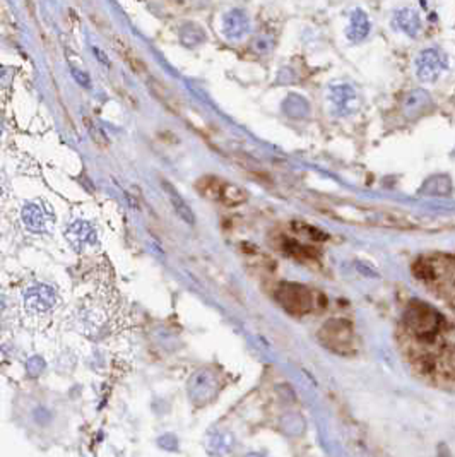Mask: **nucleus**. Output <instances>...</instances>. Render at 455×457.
Masks as SVG:
<instances>
[{
	"mask_svg": "<svg viewBox=\"0 0 455 457\" xmlns=\"http://www.w3.org/2000/svg\"><path fill=\"white\" fill-rule=\"evenodd\" d=\"M13 312V318L29 330H45L53 324L62 309V297L52 285L29 279L11 293H4V312Z\"/></svg>",
	"mask_w": 455,
	"mask_h": 457,
	"instance_id": "obj_1",
	"label": "nucleus"
},
{
	"mask_svg": "<svg viewBox=\"0 0 455 457\" xmlns=\"http://www.w3.org/2000/svg\"><path fill=\"white\" fill-rule=\"evenodd\" d=\"M404 322L411 336H414L419 342H428V345H433L442 336L445 326L443 315L423 302L411 303L404 315Z\"/></svg>",
	"mask_w": 455,
	"mask_h": 457,
	"instance_id": "obj_2",
	"label": "nucleus"
},
{
	"mask_svg": "<svg viewBox=\"0 0 455 457\" xmlns=\"http://www.w3.org/2000/svg\"><path fill=\"white\" fill-rule=\"evenodd\" d=\"M320 341L325 348L337 354H352L356 352L355 329L343 318H334L322 327Z\"/></svg>",
	"mask_w": 455,
	"mask_h": 457,
	"instance_id": "obj_3",
	"label": "nucleus"
},
{
	"mask_svg": "<svg viewBox=\"0 0 455 457\" xmlns=\"http://www.w3.org/2000/svg\"><path fill=\"white\" fill-rule=\"evenodd\" d=\"M110 317H112V312H110L107 300H101V298L96 297L88 298V300L81 303V307L77 309L76 321L86 336H98L108 326Z\"/></svg>",
	"mask_w": 455,
	"mask_h": 457,
	"instance_id": "obj_4",
	"label": "nucleus"
},
{
	"mask_svg": "<svg viewBox=\"0 0 455 457\" xmlns=\"http://www.w3.org/2000/svg\"><path fill=\"white\" fill-rule=\"evenodd\" d=\"M199 192L207 199L218 200L226 206H238L246 200V194L240 187L233 184H228L218 176H202L197 184Z\"/></svg>",
	"mask_w": 455,
	"mask_h": 457,
	"instance_id": "obj_5",
	"label": "nucleus"
},
{
	"mask_svg": "<svg viewBox=\"0 0 455 457\" xmlns=\"http://www.w3.org/2000/svg\"><path fill=\"white\" fill-rule=\"evenodd\" d=\"M22 224L27 231L34 235H46L55 224V212L43 200H29L21 210Z\"/></svg>",
	"mask_w": 455,
	"mask_h": 457,
	"instance_id": "obj_6",
	"label": "nucleus"
},
{
	"mask_svg": "<svg viewBox=\"0 0 455 457\" xmlns=\"http://www.w3.org/2000/svg\"><path fill=\"white\" fill-rule=\"evenodd\" d=\"M447 69H449V60L437 49L423 50L416 58V74L425 82H437Z\"/></svg>",
	"mask_w": 455,
	"mask_h": 457,
	"instance_id": "obj_7",
	"label": "nucleus"
},
{
	"mask_svg": "<svg viewBox=\"0 0 455 457\" xmlns=\"http://www.w3.org/2000/svg\"><path fill=\"white\" fill-rule=\"evenodd\" d=\"M65 240H67L70 247H72L77 254H84V252L98 248L96 228L89 221H84V219L72 221L65 228Z\"/></svg>",
	"mask_w": 455,
	"mask_h": 457,
	"instance_id": "obj_8",
	"label": "nucleus"
},
{
	"mask_svg": "<svg viewBox=\"0 0 455 457\" xmlns=\"http://www.w3.org/2000/svg\"><path fill=\"white\" fill-rule=\"evenodd\" d=\"M219 391L218 375L211 370H201L188 382V396L195 404H207Z\"/></svg>",
	"mask_w": 455,
	"mask_h": 457,
	"instance_id": "obj_9",
	"label": "nucleus"
},
{
	"mask_svg": "<svg viewBox=\"0 0 455 457\" xmlns=\"http://www.w3.org/2000/svg\"><path fill=\"white\" fill-rule=\"evenodd\" d=\"M277 300L291 314H307L313 307L312 293L298 285H282L277 290Z\"/></svg>",
	"mask_w": 455,
	"mask_h": 457,
	"instance_id": "obj_10",
	"label": "nucleus"
},
{
	"mask_svg": "<svg viewBox=\"0 0 455 457\" xmlns=\"http://www.w3.org/2000/svg\"><path fill=\"white\" fill-rule=\"evenodd\" d=\"M329 101L334 106V112L341 117L352 115L358 112L360 100L358 93L355 91V88L349 84H334L329 88L327 93Z\"/></svg>",
	"mask_w": 455,
	"mask_h": 457,
	"instance_id": "obj_11",
	"label": "nucleus"
},
{
	"mask_svg": "<svg viewBox=\"0 0 455 457\" xmlns=\"http://www.w3.org/2000/svg\"><path fill=\"white\" fill-rule=\"evenodd\" d=\"M250 31V19L245 11L233 9L223 18V33L228 39H242Z\"/></svg>",
	"mask_w": 455,
	"mask_h": 457,
	"instance_id": "obj_12",
	"label": "nucleus"
},
{
	"mask_svg": "<svg viewBox=\"0 0 455 457\" xmlns=\"http://www.w3.org/2000/svg\"><path fill=\"white\" fill-rule=\"evenodd\" d=\"M431 108H433V101H431L430 94L423 91V89H414L404 100V112L409 118L426 115V113L431 112Z\"/></svg>",
	"mask_w": 455,
	"mask_h": 457,
	"instance_id": "obj_13",
	"label": "nucleus"
},
{
	"mask_svg": "<svg viewBox=\"0 0 455 457\" xmlns=\"http://www.w3.org/2000/svg\"><path fill=\"white\" fill-rule=\"evenodd\" d=\"M394 26L409 38H416L421 31V18L411 7H404L394 14Z\"/></svg>",
	"mask_w": 455,
	"mask_h": 457,
	"instance_id": "obj_14",
	"label": "nucleus"
},
{
	"mask_svg": "<svg viewBox=\"0 0 455 457\" xmlns=\"http://www.w3.org/2000/svg\"><path fill=\"white\" fill-rule=\"evenodd\" d=\"M370 27L371 25L368 15L364 14L362 9H356L352 11L351 18H349L346 34L351 41H363V39L368 37V33H370Z\"/></svg>",
	"mask_w": 455,
	"mask_h": 457,
	"instance_id": "obj_15",
	"label": "nucleus"
},
{
	"mask_svg": "<svg viewBox=\"0 0 455 457\" xmlns=\"http://www.w3.org/2000/svg\"><path fill=\"white\" fill-rule=\"evenodd\" d=\"M161 185H163L164 192H166L168 199H170L171 206H173V210L176 211V214H178L180 218H182L185 223L194 224V221H195L194 212H192L190 207H188V204L185 202V199H183V197L178 194V191H176V188L170 182H168V180H163V182H161Z\"/></svg>",
	"mask_w": 455,
	"mask_h": 457,
	"instance_id": "obj_16",
	"label": "nucleus"
},
{
	"mask_svg": "<svg viewBox=\"0 0 455 457\" xmlns=\"http://www.w3.org/2000/svg\"><path fill=\"white\" fill-rule=\"evenodd\" d=\"M113 43H115V49L119 50L120 57L127 60V64L131 65V69L134 70V72H137V74L146 72V65H144V62L140 60L139 55H137L134 50H132L127 43H125V39L115 37V41Z\"/></svg>",
	"mask_w": 455,
	"mask_h": 457,
	"instance_id": "obj_17",
	"label": "nucleus"
},
{
	"mask_svg": "<svg viewBox=\"0 0 455 457\" xmlns=\"http://www.w3.org/2000/svg\"><path fill=\"white\" fill-rule=\"evenodd\" d=\"M149 89H151L152 94H154V96L158 98L161 103L166 106L168 110H171V112H175V113L178 112V110H176L178 108V103H176L175 94L171 93L166 86L161 84L158 79H154V77L149 79Z\"/></svg>",
	"mask_w": 455,
	"mask_h": 457,
	"instance_id": "obj_18",
	"label": "nucleus"
},
{
	"mask_svg": "<svg viewBox=\"0 0 455 457\" xmlns=\"http://www.w3.org/2000/svg\"><path fill=\"white\" fill-rule=\"evenodd\" d=\"M180 38L185 46H197L206 41V33L197 25H185L180 31Z\"/></svg>",
	"mask_w": 455,
	"mask_h": 457,
	"instance_id": "obj_19",
	"label": "nucleus"
},
{
	"mask_svg": "<svg viewBox=\"0 0 455 457\" xmlns=\"http://www.w3.org/2000/svg\"><path fill=\"white\" fill-rule=\"evenodd\" d=\"M86 127H88V131H89V134H91V137H93V141H94V144H96L98 148H101V149H107L108 148L107 136H105V132L101 131V129L98 127L96 124H93L91 120H86Z\"/></svg>",
	"mask_w": 455,
	"mask_h": 457,
	"instance_id": "obj_20",
	"label": "nucleus"
},
{
	"mask_svg": "<svg viewBox=\"0 0 455 457\" xmlns=\"http://www.w3.org/2000/svg\"><path fill=\"white\" fill-rule=\"evenodd\" d=\"M295 228H296V230H300L301 233H305V235L310 236V238H313V240H325V238H327V235L322 233L320 230L308 226V224H305V223H295Z\"/></svg>",
	"mask_w": 455,
	"mask_h": 457,
	"instance_id": "obj_21",
	"label": "nucleus"
},
{
	"mask_svg": "<svg viewBox=\"0 0 455 457\" xmlns=\"http://www.w3.org/2000/svg\"><path fill=\"white\" fill-rule=\"evenodd\" d=\"M41 370H43V363H41L40 358H33V360L27 363V372H29L33 377L40 375Z\"/></svg>",
	"mask_w": 455,
	"mask_h": 457,
	"instance_id": "obj_22",
	"label": "nucleus"
},
{
	"mask_svg": "<svg viewBox=\"0 0 455 457\" xmlns=\"http://www.w3.org/2000/svg\"><path fill=\"white\" fill-rule=\"evenodd\" d=\"M72 74L81 86H86V88H89V86H91V79H89V76L86 72H81L79 69L72 67Z\"/></svg>",
	"mask_w": 455,
	"mask_h": 457,
	"instance_id": "obj_23",
	"label": "nucleus"
},
{
	"mask_svg": "<svg viewBox=\"0 0 455 457\" xmlns=\"http://www.w3.org/2000/svg\"><path fill=\"white\" fill-rule=\"evenodd\" d=\"M94 53H98V58H100V60H103L105 64H107V65H110V62L107 60V58H105V53L101 52L100 49H94Z\"/></svg>",
	"mask_w": 455,
	"mask_h": 457,
	"instance_id": "obj_24",
	"label": "nucleus"
},
{
	"mask_svg": "<svg viewBox=\"0 0 455 457\" xmlns=\"http://www.w3.org/2000/svg\"><path fill=\"white\" fill-rule=\"evenodd\" d=\"M246 457H262V456H258V454H252V456H246Z\"/></svg>",
	"mask_w": 455,
	"mask_h": 457,
	"instance_id": "obj_25",
	"label": "nucleus"
}]
</instances>
